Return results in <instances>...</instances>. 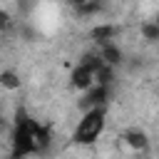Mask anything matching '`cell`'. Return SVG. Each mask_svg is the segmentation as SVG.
Returning <instances> with one entry per match:
<instances>
[{
    "mask_svg": "<svg viewBox=\"0 0 159 159\" xmlns=\"http://www.w3.org/2000/svg\"><path fill=\"white\" fill-rule=\"evenodd\" d=\"M102 129H104V114H102V109H92V112H87V114L80 119V124H77V129H75V142H80V144H92V142L102 134Z\"/></svg>",
    "mask_w": 159,
    "mask_h": 159,
    "instance_id": "6da1fadb",
    "label": "cell"
},
{
    "mask_svg": "<svg viewBox=\"0 0 159 159\" xmlns=\"http://www.w3.org/2000/svg\"><path fill=\"white\" fill-rule=\"evenodd\" d=\"M94 72H97V70H92L89 65H82V62H80V65L75 67L72 77H70V80H72V87H75V89H80V92H89V89L97 84Z\"/></svg>",
    "mask_w": 159,
    "mask_h": 159,
    "instance_id": "7a4b0ae2",
    "label": "cell"
},
{
    "mask_svg": "<svg viewBox=\"0 0 159 159\" xmlns=\"http://www.w3.org/2000/svg\"><path fill=\"white\" fill-rule=\"evenodd\" d=\"M99 60L107 65V67H114V65H119L122 62V50L114 45V42H109V45H99Z\"/></svg>",
    "mask_w": 159,
    "mask_h": 159,
    "instance_id": "3957f363",
    "label": "cell"
},
{
    "mask_svg": "<svg viewBox=\"0 0 159 159\" xmlns=\"http://www.w3.org/2000/svg\"><path fill=\"white\" fill-rule=\"evenodd\" d=\"M124 142H127V147H132V149H144V147H147V137H144V132H139V129H129V132L124 134Z\"/></svg>",
    "mask_w": 159,
    "mask_h": 159,
    "instance_id": "277c9868",
    "label": "cell"
},
{
    "mask_svg": "<svg viewBox=\"0 0 159 159\" xmlns=\"http://www.w3.org/2000/svg\"><path fill=\"white\" fill-rule=\"evenodd\" d=\"M0 82H2V87H7V89H17V87H20V77H17L15 72H10V70H5V72L0 75Z\"/></svg>",
    "mask_w": 159,
    "mask_h": 159,
    "instance_id": "5b68a950",
    "label": "cell"
},
{
    "mask_svg": "<svg viewBox=\"0 0 159 159\" xmlns=\"http://www.w3.org/2000/svg\"><path fill=\"white\" fill-rule=\"evenodd\" d=\"M142 35H144V40H159V25L154 22V20H149V22H144L142 25Z\"/></svg>",
    "mask_w": 159,
    "mask_h": 159,
    "instance_id": "8992f818",
    "label": "cell"
},
{
    "mask_svg": "<svg viewBox=\"0 0 159 159\" xmlns=\"http://www.w3.org/2000/svg\"><path fill=\"white\" fill-rule=\"evenodd\" d=\"M154 22H157V25H159V15H157V17H154Z\"/></svg>",
    "mask_w": 159,
    "mask_h": 159,
    "instance_id": "52a82bcc",
    "label": "cell"
}]
</instances>
